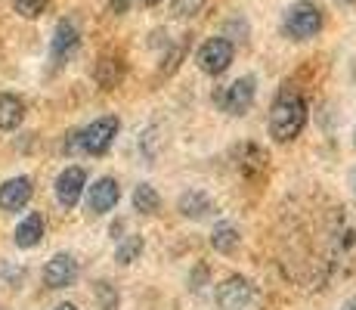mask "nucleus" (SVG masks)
I'll return each instance as SVG.
<instances>
[{
	"label": "nucleus",
	"instance_id": "nucleus-1",
	"mask_svg": "<svg viewBox=\"0 0 356 310\" xmlns=\"http://www.w3.org/2000/svg\"><path fill=\"white\" fill-rule=\"evenodd\" d=\"M307 127V100L298 91H282L270 109V137L276 143H291Z\"/></svg>",
	"mask_w": 356,
	"mask_h": 310
},
{
	"label": "nucleus",
	"instance_id": "nucleus-2",
	"mask_svg": "<svg viewBox=\"0 0 356 310\" xmlns=\"http://www.w3.org/2000/svg\"><path fill=\"white\" fill-rule=\"evenodd\" d=\"M323 25H325L323 6L313 3V0H298V3H291L282 16V34L289 40H298V44L313 40L319 31H323Z\"/></svg>",
	"mask_w": 356,
	"mask_h": 310
},
{
	"label": "nucleus",
	"instance_id": "nucleus-3",
	"mask_svg": "<svg viewBox=\"0 0 356 310\" xmlns=\"http://www.w3.org/2000/svg\"><path fill=\"white\" fill-rule=\"evenodd\" d=\"M118 130H121V121L115 115H102V118L87 124L84 130H78V149L87 155H106L112 149Z\"/></svg>",
	"mask_w": 356,
	"mask_h": 310
},
{
	"label": "nucleus",
	"instance_id": "nucleus-4",
	"mask_svg": "<svg viewBox=\"0 0 356 310\" xmlns=\"http://www.w3.org/2000/svg\"><path fill=\"white\" fill-rule=\"evenodd\" d=\"M81 50V29L72 16L59 19L56 22V31H53V40H50V65L53 68H63L74 59V53Z\"/></svg>",
	"mask_w": 356,
	"mask_h": 310
},
{
	"label": "nucleus",
	"instance_id": "nucleus-5",
	"mask_svg": "<svg viewBox=\"0 0 356 310\" xmlns=\"http://www.w3.org/2000/svg\"><path fill=\"white\" fill-rule=\"evenodd\" d=\"M232 56H236V47H232V40L227 38H211L202 44V50H198V68H202L204 75H211V78H220L223 72L232 65Z\"/></svg>",
	"mask_w": 356,
	"mask_h": 310
},
{
	"label": "nucleus",
	"instance_id": "nucleus-6",
	"mask_svg": "<svg viewBox=\"0 0 356 310\" xmlns=\"http://www.w3.org/2000/svg\"><path fill=\"white\" fill-rule=\"evenodd\" d=\"M84 192H87V211L97 217L115 211V205L121 202V186L115 177H99V180H93Z\"/></svg>",
	"mask_w": 356,
	"mask_h": 310
},
{
	"label": "nucleus",
	"instance_id": "nucleus-7",
	"mask_svg": "<svg viewBox=\"0 0 356 310\" xmlns=\"http://www.w3.org/2000/svg\"><path fill=\"white\" fill-rule=\"evenodd\" d=\"M84 189H87V171L78 168V164H68L63 174L56 177V186H53V192H56V202L63 205L65 211H72L74 205L81 202Z\"/></svg>",
	"mask_w": 356,
	"mask_h": 310
},
{
	"label": "nucleus",
	"instance_id": "nucleus-8",
	"mask_svg": "<svg viewBox=\"0 0 356 310\" xmlns=\"http://www.w3.org/2000/svg\"><path fill=\"white\" fill-rule=\"evenodd\" d=\"M44 286L47 288H68V286H74V279H78V261H74V254H68V251H59V254H53L50 261L44 264Z\"/></svg>",
	"mask_w": 356,
	"mask_h": 310
},
{
	"label": "nucleus",
	"instance_id": "nucleus-9",
	"mask_svg": "<svg viewBox=\"0 0 356 310\" xmlns=\"http://www.w3.org/2000/svg\"><path fill=\"white\" fill-rule=\"evenodd\" d=\"M254 93H257V81L251 78V75L236 78L227 91H223V96H220L223 112H227V115H245L251 106H254Z\"/></svg>",
	"mask_w": 356,
	"mask_h": 310
},
{
	"label": "nucleus",
	"instance_id": "nucleus-10",
	"mask_svg": "<svg viewBox=\"0 0 356 310\" xmlns=\"http://www.w3.org/2000/svg\"><path fill=\"white\" fill-rule=\"evenodd\" d=\"M31 196H34L31 177H10V180L0 183V211L16 215L31 202Z\"/></svg>",
	"mask_w": 356,
	"mask_h": 310
},
{
	"label": "nucleus",
	"instance_id": "nucleus-11",
	"mask_svg": "<svg viewBox=\"0 0 356 310\" xmlns=\"http://www.w3.org/2000/svg\"><path fill=\"white\" fill-rule=\"evenodd\" d=\"M251 295H254V288H251L248 279L229 277L217 286V304H220L223 310H245L248 301H251Z\"/></svg>",
	"mask_w": 356,
	"mask_h": 310
},
{
	"label": "nucleus",
	"instance_id": "nucleus-12",
	"mask_svg": "<svg viewBox=\"0 0 356 310\" xmlns=\"http://www.w3.org/2000/svg\"><path fill=\"white\" fill-rule=\"evenodd\" d=\"M177 211H180L186 220H204L214 211V202H211L208 192L202 189H186L180 196V202H177Z\"/></svg>",
	"mask_w": 356,
	"mask_h": 310
},
{
	"label": "nucleus",
	"instance_id": "nucleus-13",
	"mask_svg": "<svg viewBox=\"0 0 356 310\" xmlns=\"http://www.w3.org/2000/svg\"><path fill=\"white\" fill-rule=\"evenodd\" d=\"M93 78H97V84L102 91H112V87L121 84V78H124V59L115 56V53H106V56L97 59V68H93Z\"/></svg>",
	"mask_w": 356,
	"mask_h": 310
},
{
	"label": "nucleus",
	"instance_id": "nucleus-14",
	"mask_svg": "<svg viewBox=\"0 0 356 310\" xmlns=\"http://www.w3.org/2000/svg\"><path fill=\"white\" fill-rule=\"evenodd\" d=\"M25 121V102L16 93H0V130H16Z\"/></svg>",
	"mask_w": 356,
	"mask_h": 310
},
{
	"label": "nucleus",
	"instance_id": "nucleus-15",
	"mask_svg": "<svg viewBox=\"0 0 356 310\" xmlns=\"http://www.w3.org/2000/svg\"><path fill=\"white\" fill-rule=\"evenodd\" d=\"M13 239H16L19 248H38L40 239H44V217H40V215L22 217V220H19L16 236H13Z\"/></svg>",
	"mask_w": 356,
	"mask_h": 310
},
{
	"label": "nucleus",
	"instance_id": "nucleus-16",
	"mask_svg": "<svg viewBox=\"0 0 356 310\" xmlns=\"http://www.w3.org/2000/svg\"><path fill=\"white\" fill-rule=\"evenodd\" d=\"M232 155H236V164L242 174H260L266 168V153L260 146H254V143H242Z\"/></svg>",
	"mask_w": 356,
	"mask_h": 310
},
{
	"label": "nucleus",
	"instance_id": "nucleus-17",
	"mask_svg": "<svg viewBox=\"0 0 356 310\" xmlns=\"http://www.w3.org/2000/svg\"><path fill=\"white\" fill-rule=\"evenodd\" d=\"M238 242H242V236H238V226L236 224H217L214 226V233H211V248L214 251H220V254H229V251H236Z\"/></svg>",
	"mask_w": 356,
	"mask_h": 310
},
{
	"label": "nucleus",
	"instance_id": "nucleus-18",
	"mask_svg": "<svg viewBox=\"0 0 356 310\" xmlns=\"http://www.w3.org/2000/svg\"><path fill=\"white\" fill-rule=\"evenodd\" d=\"M134 208L140 211V215H155V211L161 208L159 189H155L152 183H140V186L134 189Z\"/></svg>",
	"mask_w": 356,
	"mask_h": 310
},
{
	"label": "nucleus",
	"instance_id": "nucleus-19",
	"mask_svg": "<svg viewBox=\"0 0 356 310\" xmlns=\"http://www.w3.org/2000/svg\"><path fill=\"white\" fill-rule=\"evenodd\" d=\"M140 254H143V236H124L121 245L115 248L118 264H134V261H140Z\"/></svg>",
	"mask_w": 356,
	"mask_h": 310
},
{
	"label": "nucleus",
	"instance_id": "nucleus-20",
	"mask_svg": "<svg viewBox=\"0 0 356 310\" xmlns=\"http://www.w3.org/2000/svg\"><path fill=\"white\" fill-rule=\"evenodd\" d=\"M50 6V0H13V10L22 19H40Z\"/></svg>",
	"mask_w": 356,
	"mask_h": 310
},
{
	"label": "nucleus",
	"instance_id": "nucleus-21",
	"mask_svg": "<svg viewBox=\"0 0 356 310\" xmlns=\"http://www.w3.org/2000/svg\"><path fill=\"white\" fill-rule=\"evenodd\" d=\"M204 3H208V0H170V10L180 19H193L204 10Z\"/></svg>",
	"mask_w": 356,
	"mask_h": 310
},
{
	"label": "nucleus",
	"instance_id": "nucleus-22",
	"mask_svg": "<svg viewBox=\"0 0 356 310\" xmlns=\"http://www.w3.org/2000/svg\"><path fill=\"white\" fill-rule=\"evenodd\" d=\"M97 298L102 310H118V292L112 282H97Z\"/></svg>",
	"mask_w": 356,
	"mask_h": 310
},
{
	"label": "nucleus",
	"instance_id": "nucleus-23",
	"mask_svg": "<svg viewBox=\"0 0 356 310\" xmlns=\"http://www.w3.org/2000/svg\"><path fill=\"white\" fill-rule=\"evenodd\" d=\"M130 6H134V0H108V13L112 16H124Z\"/></svg>",
	"mask_w": 356,
	"mask_h": 310
},
{
	"label": "nucleus",
	"instance_id": "nucleus-24",
	"mask_svg": "<svg viewBox=\"0 0 356 310\" xmlns=\"http://www.w3.org/2000/svg\"><path fill=\"white\" fill-rule=\"evenodd\" d=\"M350 189H353V199H356V168H353V174H350Z\"/></svg>",
	"mask_w": 356,
	"mask_h": 310
},
{
	"label": "nucleus",
	"instance_id": "nucleus-25",
	"mask_svg": "<svg viewBox=\"0 0 356 310\" xmlns=\"http://www.w3.org/2000/svg\"><path fill=\"white\" fill-rule=\"evenodd\" d=\"M53 310H78L74 304H59V307H53Z\"/></svg>",
	"mask_w": 356,
	"mask_h": 310
},
{
	"label": "nucleus",
	"instance_id": "nucleus-26",
	"mask_svg": "<svg viewBox=\"0 0 356 310\" xmlns=\"http://www.w3.org/2000/svg\"><path fill=\"white\" fill-rule=\"evenodd\" d=\"M344 310H356V301H347V304H344Z\"/></svg>",
	"mask_w": 356,
	"mask_h": 310
},
{
	"label": "nucleus",
	"instance_id": "nucleus-27",
	"mask_svg": "<svg viewBox=\"0 0 356 310\" xmlns=\"http://www.w3.org/2000/svg\"><path fill=\"white\" fill-rule=\"evenodd\" d=\"M338 3H344V6H353V3H356V0H338Z\"/></svg>",
	"mask_w": 356,
	"mask_h": 310
},
{
	"label": "nucleus",
	"instance_id": "nucleus-28",
	"mask_svg": "<svg viewBox=\"0 0 356 310\" xmlns=\"http://www.w3.org/2000/svg\"><path fill=\"white\" fill-rule=\"evenodd\" d=\"M146 3H149V6H155V3H161V0H146Z\"/></svg>",
	"mask_w": 356,
	"mask_h": 310
},
{
	"label": "nucleus",
	"instance_id": "nucleus-29",
	"mask_svg": "<svg viewBox=\"0 0 356 310\" xmlns=\"http://www.w3.org/2000/svg\"><path fill=\"white\" fill-rule=\"evenodd\" d=\"M353 146H356V140H353Z\"/></svg>",
	"mask_w": 356,
	"mask_h": 310
}]
</instances>
